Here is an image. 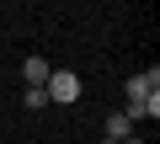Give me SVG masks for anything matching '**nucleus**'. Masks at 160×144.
<instances>
[{"label":"nucleus","mask_w":160,"mask_h":144,"mask_svg":"<svg viewBox=\"0 0 160 144\" xmlns=\"http://www.w3.org/2000/svg\"><path fill=\"white\" fill-rule=\"evenodd\" d=\"M128 133H133V123H128L123 112H112V117H107V133H102V139H128Z\"/></svg>","instance_id":"obj_5"},{"label":"nucleus","mask_w":160,"mask_h":144,"mask_svg":"<svg viewBox=\"0 0 160 144\" xmlns=\"http://www.w3.org/2000/svg\"><path fill=\"white\" fill-rule=\"evenodd\" d=\"M102 144H123V139H102Z\"/></svg>","instance_id":"obj_6"},{"label":"nucleus","mask_w":160,"mask_h":144,"mask_svg":"<svg viewBox=\"0 0 160 144\" xmlns=\"http://www.w3.org/2000/svg\"><path fill=\"white\" fill-rule=\"evenodd\" d=\"M43 91H48V102H59V107H69V102H80V91H86V86H80V75H75V69H53Z\"/></svg>","instance_id":"obj_2"},{"label":"nucleus","mask_w":160,"mask_h":144,"mask_svg":"<svg viewBox=\"0 0 160 144\" xmlns=\"http://www.w3.org/2000/svg\"><path fill=\"white\" fill-rule=\"evenodd\" d=\"M123 91H128V107H123L128 123H155V117H160V69H155V64L144 69V75L123 80Z\"/></svg>","instance_id":"obj_1"},{"label":"nucleus","mask_w":160,"mask_h":144,"mask_svg":"<svg viewBox=\"0 0 160 144\" xmlns=\"http://www.w3.org/2000/svg\"><path fill=\"white\" fill-rule=\"evenodd\" d=\"M48 75H53V64H48V59H38V53L22 59V80H27V86H48Z\"/></svg>","instance_id":"obj_3"},{"label":"nucleus","mask_w":160,"mask_h":144,"mask_svg":"<svg viewBox=\"0 0 160 144\" xmlns=\"http://www.w3.org/2000/svg\"><path fill=\"white\" fill-rule=\"evenodd\" d=\"M22 107H27V112H43V107H48V91H43V86H22Z\"/></svg>","instance_id":"obj_4"}]
</instances>
